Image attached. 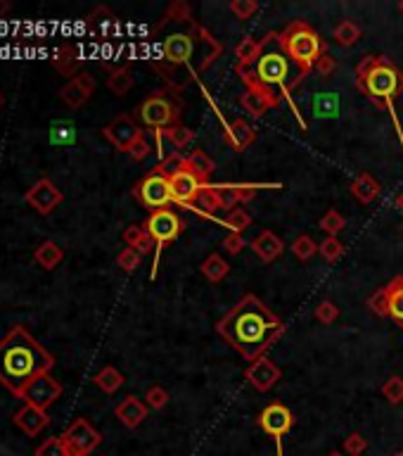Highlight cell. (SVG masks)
<instances>
[{
    "label": "cell",
    "mask_w": 403,
    "mask_h": 456,
    "mask_svg": "<svg viewBox=\"0 0 403 456\" xmlns=\"http://www.w3.org/2000/svg\"><path fill=\"white\" fill-rule=\"evenodd\" d=\"M36 262L40 264V266L43 269H55L58 266V264L62 262V259H64V252H62V247L58 245V242H53V240H45L43 245L38 247V250H36Z\"/></svg>",
    "instance_id": "32"
},
{
    "label": "cell",
    "mask_w": 403,
    "mask_h": 456,
    "mask_svg": "<svg viewBox=\"0 0 403 456\" xmlns=\"http://www.w3.org/2000/svg\"><path fill=\"white\" fill-rule=\"evenodd\" d=\"M185 167H188L195 176H197L202 185H206V181H209L211 174H214L216 164H214V159H211L206 152H202V150H195V152L188 157V162H185Z\"/></svg>",
    "instance_id": "27"
},
{
    "label": "cell",
    "mask_w": 403,
    "mask_h": 456,
    "mask_svg": "<svg viewBox=\"0 0 403 456\" xmlns=\"http://www.w3.org/2000/svg\"><path fill=\"white\" fill-rule=\"evenodd\" d=\"M230 12L235 14L240 22H245V19L254 17V14L259 12V3H256V0H232Z\"/></svg>",
    "instance_id": "44"
},
{
    "label": "cell",
    "mask_w": 403,
    "mask_h": 456,
    "mask_svg": "<svg viewBox=\"0 0 403 456\" xmlns=\"http://www.w3.org/2000/svg\"><path fill=\"white\" fill-rule=\"evenodd\" d=\"M178 112L180 107L175 105L173 100H169V98H164L162 93H157V95H149L147 100L141 105V122L145 126L154 128V131H159V128H169V126H175V119H178Z\"/></svg>",
    "instance_id": "8"
},
{
    "label": "cell",
    "mask_w": 403,
    "mask_h": 456,
    "mask_svg": "<svg viewBox=\"0 0 403 456\" xmlns=\"http://www.w3.org/2000/svg\"><path fill=\"white\" fill-rule=\"evenodd\" d=\"M382 395L389 404H401L403 402V378L401 376H389L382 385Z\"/></svg>",
    "instance_id": "42"
},
{
    "label": "cell",
    "mask_w": 403,
    "mask_h": 456,
    "mask_svg": "<svg viewBox=\"0 0 403 456\" xmlns=\"http://www.w3.org/2000/svg\"><path fill=\"white\" fill-rule=\"evenodd\" d=\"M228 271H230L228 262H225L221 255L206 257L204 264H202V276H204L209 283H221L225 276H228Z\"/></svg>",
    "instance_id": "29"
},
{
    "label": "cell",
    "mask_w": 403,
    "mask_h": 456,
    "mask_svg": "<svg viewBox=\"0 0 403 456\" xmlns=\"http://www.w3.org/2000/svg\"><path fill=\"white\" fill-rule=\"evenodd\" d=\"M287 74H289V65H287V57L282 53H266V55H261L259 62H256V79L268 88L280 86L287 98V102H289V107H292V112L299 117V110L292 102V98H289V88L285 84Z\"/></svg>",
    "instance_id": "7"
},
{
    "label": "cell",
    "mask_w": 403,
    "mask_h": 456,
    "mask_svg": "<svg viewBox=\"0 0 403 456\" xmlns=\"http://www.w3.org/2000/svg\"><path fill=\"white\" fill-rule=\"evenodd\" d=\"M55 366V356L45 352L36 342L24 326H14L3 340H0V383L12 395L29 385L34 378L50 373Z\"/></svg>",
    "instance_id": "2"
},
{
    "label": "cell",
    "mask_w": 403,
    "mask_h": 456,
    "mask_svg": "<svg viewBox=\"0 0 403 456\" xmlns=\"http://www.w3.org/2000/svg\"><path fill=\"white\" fill-rule=\"evenodd\" d=\"M225 141L230 143V148H232V150L242 152V150H247L252 143L256 141V131L249 126V124L245 122V119H235V122L230 124L228 136H225Z\"/></svg>",
    "instance_id": "24"
},
{
    "label": "cell",
    "mask_w": 403,
    "mask_h": 456,
    "mask_svg": "<svg viewBox=\"0 0 403 456\" xmlns=\"http://www.w3.org/2000/svg\"><path fill=\"white\" fill-rule=\"evenodd\" d=\"M24 200H27L38 214H50L62 202V190L50 179H40L38 183L24 195Z\"/></svg>",
    "instance_id": "16"
},
{
    "label": "cell",
    "mask_w": 403,
    "mask_h": 456,
    "mask_svg": "<svg viewBox=\"0 0 403 456\" xmlns=\"http://www.w3.org/2000/svg\"><path fill=\"white\" fill-rule=\"evenodd\" d=\"M141 259H143V255L138 250H133V247H123L117 257V266H121L126 273H131L141 266Z\"/></svg>",
    "instance_id": "45"
},
{
    "label": "cell",
    "mask_w": 403,
    "mask_h": 456,
    "mask_svg": "<svg viewBox=\"0 0 403 456\" xmlns=\"http://www.w3.org/2000/svg\"><path fill=\"white\" fill-rule=\"evenodd\" d=\"M223 247H225V252H230V255H240V252L247 247V242L240 233H228V236L223 238Z\"/></svg>",
    "instance_id": "51"
},
{
    "label": "cell",
    "mask_w": 403,
    "mask_h": 456,
    "mask_svg": "<svg viewBox=\"0 0 403 456\" xmlns=\"http://www.w3.org/2000/svg\"><path fill=\"white\" fill-rule=\"evenodd\" d=\"M235 74L240 76V81L247 86V91L240 95V107L252 117H263L268 110L278 107V98L276 93L268 86H263L256 74H252V69H245V67H235Z\"/></svg>",
    "instance_id": "5"
},
{
    "label": "cell",
    "mask_w": 403,
    "mask_h": 456,
    "mask_svg": "<svg viewBox=\"0 0 403 456\" xmlns=\"http://www.w3.org/2000/svg\"><path fill=\"white\" fill-rule=\"evenodd\" d=\"M195 205H199V209L204 212L206 216H211V214H216V212L225 209L223 198H221V193L214 188V185H202V190H199V195H197V202H195Z\"/></svg>",
    "instance_id": "30"
},
{
    "label": "cell",
    "mask_w": 403,
    "mask_h": 456,
    "mask_svg": "<svg viewBox=\"0 0 403 456\" xmlns=\"http://www.w3.org/2000/svg\"><path fill=\"white\" fill-rule=\"evenodd\" d=\"M145 399H147V407L154 409V411H159V409H164L169 404V392L164 390V387L154 385L147 390V395H145Z\"/></svg>",
    "instance_id": "50"
},
{
    "label": "cell",
    "mask_w": 403,
    "mask_h": 456,
    "mask_svg": "<svg viewBox=\"0 0 403 456\" xmlns=\"http://www.w3.org/2000/svg\"><path fill=\"white\" fill-rule=\"evenodd\" d=\"M337 316H339L337 304L330 302V299H325V302H320L318 307H316V319L320 321V323H325V326L334 323V321H337Z\"/></svg>",
    "instance_id": "49"
},
{
    "label": "cell",
    "mask_w": 403,
    "mask_h": 456,
    "mask_svg": "<svg viewBox=\"0 0 403 456\" xmlns=\"http://www.w3.org/2000/svg\"><path fill=\"white\" fill-rule=\"evenodd\" d=\"M123 242H126L128 247H133V250H138L141 255H147V252L157 250V245H154V240L149 238L147 228L145 226H128L126 231H123Z\"/></svg>",
    "instance_id": "26"
},
{
    "label": "cell",
    "mask_w": 403,
    "mask_h": 456,
    "mask_svg": "<svg viewBox=\"0 0 403 456\" xmlns=\"http://www.w3.org/2000/svg\"><path fill=\"white\" fill-rule=\"evenodd\" d=\"M344 226H346V221L337 209L325 212V216L320 219V231L328 233V238H337L339 233L344 231Z\"/></svg>",
    "instance_id": "37"
},
{
    "label": "cell",
    "mask_w": 403,
    "mask_h": 456,
    "mask_svg": "<svg viewBox=\"0 0 403 456\" xmlns=\"http://www.w3.org/2000/svg\"><path fill=\"white\" fill-rule=\"evenodd\" d=\"M133 195H136V198L141 200L145 207H149L152 212L164 209L169 202H173L171 200V185H169V179L154 174V171L145 176L141 183L136 185Z\"/></svg>",
    "instance_id": "11"
},
{
    "label": "cell",
    "mask_w": 403,
    "mask_h": 456,
    "mask_svg": "<svg viewBox=\"0 0 403 456\" xmlns=\"http://www.w3.org/2000/svg\"><path fill=\"white\" fill-rule=\"evenodd\" d=\"M259 426H261L263 433H266L268 437L276 442L278 456H282V437H285L294 426L292 411H289L285 404H280V402L268 404V407L259 413Z\"/></svg>",
    "instance_id": "9"
},
{
    "label": "cell",
    "mask_w": 403,
    "mask_h": 456,
    "mask_svg": "<svg viewBox=\"0 0 403 456\" xmlns=\"http://www.w3.org/2000/svg\"><path fill=\"white\" fill-rule=\"evenodd\" d=\"M252 250H254L256 257L263 259V262H276V259L282 255V250H285V242L273 231H261L259 236L252 240Z\"/></svg>",
    "instance_id": "22"
},
{
    "label": "cell",
    "mask_w": 403,
    "mask_h": 456,
    "mask_svg": "<svg viewBox=\"0 0 403 456\" xmlns=\"http://www.w3.org/2000/svg\"><path fill=\"white\" fill-rule=\"evenodd\" d=\"M399 12L403 14V0H401V3H399Z\"/></svg>",
    "instance_id": "57"
},
{
    "label": "cell",
    "mask_w": 403,
    "mask_h": 456,
    "mask_svg": "<svg viewBox=\"0 0 403 456\" xmlns=\"http://www.w3.org/2000/svg\"><path fill=\"white\" fill-rule=\"evenodd\" d=\"M164 60L171 65H188L195 55V38L188 34H171L162 45Z\"/></svg>",
    "instance_id": "18"
},
{
    "label": "cell",
    "mask_w": 403,
    "mask_h": 456,
    "mask_svg": "<svg viewBox=\"0 0 403 456\" xmlns=\"http://www.w3.org/2000/svg\"><path fill=\"white\" fill-rule=\"evenodd\" d=\"M328 456H344V454H342V452H330Z\"/></svg>",
    "instance_id": "56"
},
{
    "label": "cell",
    "mask_w": 403,
    "mask_h": 456,
    "mask_svg": "<svg viewBox=\"0 0 403 456\" xmlns=\"http://www.w3.org/2000/svg\"><path fill=\"white\" fill-rule=\"evenodd\" d=\"M318 252L325 262H337V259H342V255H344V245L339 238H325V240L318 245Z\"/></svg>",
    "instance_id": "43"
},
{
    "label": "cell",
    "mask_w": 403,
    "mask_h": 456,
    "mask_svg": "<svg viewBox=\"0 0 403 456\" xmlns=\"http://www.w3.org/2000/svg\"><path fill=\"white\" fill-rule=\"evenodd\" d=\"M278 43H280L282 53L297 65L299 76L292 81V88L299 86L311 69H316V62L325 55V45L320 41V36L308 27L306 22H292L289 27L278 36Z\"/></svg>",
    "instance_id": "4"
},
{
    "label": "cell",
    "mask_w": 403,
    "mask_h": 456,
    "mask_svg": "<svg viewBox=\"0 0 403 456\" xmlns=\"http://www.w3.org/2000/svg\"><path fill=\"white\" fill-rule=\"evenodd\" d=\"M93 380H95V385L100 387L102 392H107V395H114L119 387L123 385V376L114 369V366H105V369L97 373Z\"/></svg>",
    "instance_id": "34"
},
{
    "label": "cell",
    "mask_w": 403,
    "mask_h": 456,
    "mask_svg": "<svg viewBox=\"0 0 403 456\" xmlns=\"http://www.w3.org/2000/svg\"><path fill=\"white\" fill-rule=\"evenodd\" d=\"M169 185H171V200L175 202V205H183V207H188V209H195L193 205L197 202L202 183L193 171L185 167L183 171H178L173 179H169Z\"/></svg>",
    "instance_id": "14"
},
{
    "label": "cell",
    "mask_w": 403,
    "mask_h": 456,
    "mask_svg": "<svg viewBox=\"0 0 403 456\" xmlns=\"http://www.w3.org/2000/svg\"><path fill=\"white\" fill-rule=\"evenodd\" d=\"M334 67H337V62H334V57H332V55H328V53H325V55L316 62V69H318V74L323 76V79H325V76L332 74Z\"/></svg>",
    "instance_id": "53"
},
{
    "label": "cell",
    "mask_w": 403,
    "mask_h": 456,
    "mask_svg": "<svg viewBox=\"0 0 403 456\" xmlns=\"http://www.w3.org/2000/svg\"><path fill=\"white\" fill-rule=\"evenodd\" d=\"M93 91H95V79H93L90 74H79V76H74V79H71L64 88H62L60 98H62V102H64L66 107L79 110L81 105H86L88 102V98L93 95Z\"/></svg>",
    "instance_id": "17"
},
{
    "label": "cell",
    "mask_w": 403,
    "mask_h": 456,
    "mask_svg": "<svg viewBox=\"0 0 403 456\" xmlns=\"http://www.w3.org/2000/svg\"><path fill=\"white\" fill-rule=\"evenodd\" d=\"M60 395H62V385L50 373H43V376L34 378V380L19 392V399H24L31 407H38L45 411L55 399H60Z\"/></svg>",
    "instance_id": "13"
},
{
    "label": "cell",
    "mask_w": 403,
    "mask_h": 456,
    "mask_svg": "<svg viewBox=\"0 0 403 456\" xmlns=\"http://www.w3.org/2000/svg\"><path fill=\"white\" fill-rule=\"evenodd\" d=\"M55 67L62 71V74H74L76 67H79V60L74 57V48L71 45H62L58 50V57H55Z\"/></svg>",
    "instance_id": "39"
},
{
    "label": "cell",
    "mask_w": 403,
    "mask_h": 456,
    "mask_svg": "<svg viewBox=\"0 0 403 456\" xmlns=\"http://www.w3.org/2000/svg\"><path fill=\"white\" fill-rule=\"evenodd\" d=\"M368 307L373 309V314L377 316H389V295H387V288L377 290L373 297L368 299Z\"/></svg>",
    "instance_id": "47"
},
{
    "label": "cell",
    "mask_w": 403,
    "mask_h": 456,
    "mask_svg": "<svg viewBox=\"0 0 403 456\" xmlns=\"http://www.w3.org/2000/svg\"><path fill=\"white\" fill-rule=\"evenodd\" d=\"M365 449H368V440L361 433H351L349 437L344 440V452L349 456H361Z\"/></svg>",
    "instance_id": "48"
},
{
    "label": "cell",
    "mask_w": 403,
    "mask_h": 456,
    "mask_svg": "<svg viewBox=\"0 0 403 456\" xmlns=\"http://www.w3.org/2000/svg\"><path fill=\"white\" fill-rule=\"evenodd\" d=\"M292 252H294V257L297 259H302V262H308L311 257H316V252H318V245H316V240H313L311 236H299L297 240L292 242Z\"/></svg>",
    "instance_id": "38"
},
{
    "label": "cell",
    "mask_w": 403,
    "mask_h": 456,
    "mask_svg": "<svg viewBox=\"0 0 403 456\" xmlns=\"http://www.w3.org/2000/svg\"><path fill=\"white\" fill-rule=\"evenodd\" d=\"M102 136L114 145L117 150H121V152H128L141 138H145L141 124L133 117H128V114H119L114 122L107 124V126L102 128Z\"/></svg>",
    "instance_id": "12"
},
{
    "label": "cell",
    "mask_w": 403,
    "mask_h": 456,
    "mask_svg": "<svg viewBox=\"0 0 403 456\" xmlns=\"http://www.w3.org/2000/svg\"><path fill=\"white\" fill-rule=\"evenodd\" d=\"M3 105H5V98H3V95H0V107H3Z\"/></svg>",
    "instance_id": "58"
},
{
    "label": "cell",
    "mask_w": 403,
    "mask_h": 456,
    "mask_svg": "<svg viewBox=\"0 0 403 456\" xmlns=\"http://www.w3.org/2000/svg\"><path fill=\"white\" fill-rule=\"evenodd\" d=\"M216 330L247 361H254L282 338L285 326L256 295H245L216 323Z\"/></svg>",
    "instance_id": "1"
},
{
    "label": "cell",
    "mask_w": 403,
    "mask_h": 456,
    "mask_svg": "<svg viewBox=\"0 0 403 456\" xmlns=\"http://www.w3.org/2000/svg\"><path fill=\"white\" fill-rule=\"evenodd\" d=\"M332 38L337 41V45H342V48H351V45H356L361 41V27L356 22H351V19H342V22L334 27Z\"/></svg>",
    "instance_id": "31"
},
{
    "label": "cell",
    "mask_w": 403,
    "mask_h": 456,
    "mask_svg": "<svg viewBox=\"0 0 403 456\" xmlns=\"http://www.w3.org/2000/svg\"><path fill=\"white\" fill-rule=\"evenodd\" d=\"M396 209H399L401 214H403V190H401L399 195H396Z\"/></svg>",
    "instance_id": "55"
},
{
    "label": "cell",
    "mask_w": 403,
    "mask_h": 456,
    "mask_svg": "<svg viewBox=\"0 0 403 456\" xmlns=\"http://www.w3.org/2000/svg\"><path fill=\"white\" fill-rule=\"evenodd\" d=\"M384 288L389 295V316L403 328V276L391 278Z\"/></svg>",
    "instance_id": "28"
},
{
    "label": "cell",
    "mask_w": 403,
    "mask_h": 456,
    "mask_svg": "<svg viewBox=\"0 0 403 456\" xmlns=\"http://www.w3.org/2000/svg\"><path fill=\"white\" fill-rule=\"evenodd\" d=\"M128 155H131L133 162H143V159H147L149 155H152V145L145 141V138H141V141H138L131 150H128Z\"/></svg>",
    "instance_id": "52"
},
{
    "label": "cell",
    "mask_w": 403,
    "mask_h": 456,
    "mask_svg": "<svg viewBox=\"0 0 403 456\" xmlns=\"http://www.w3.org/2000/svg\"><path fill=\"white\" fill-rule=\"evenodd\" d=\"M36 456H69V452H66L62 437H50L36 449Z\"/></svg>",
    "instance_id": "46"
},
{
    "label": "cell",
    "mask_w": 403,
    "mask_h": 456,
    "mask_svg": "<svg viewBox=\"0 0 403 456\" xmlns=\"http://www.w3.org/2000/svg\"><path fill=\"white\" fill-rule=\"evenodd\" d=\"M278 36H280V34H268L263 41L252 38V36H242V41L237 43V48H235L237 67H245V69H249L252 62H259L261 60L263 45H268L271 41H278Z\"/></svg>",
    "instance_id": "19"
},
{
    "label": "cell",
    "mask_w": 403,
    "mask_h": 456,
    "mask_svg": "<svg viewBox=\"0 0 403 456\" xmlns=\"http://www.w3.org/2000/svg\"><path fill=\"white\" fill-rule=\"evenodd\" d=\"M62 442H64L69 456H88L93 449L100 447L102 435L97 433V430L93 428L86 418H76V421L64 430Z\"/></svg>",
    "instance_id": "10"
},
{
    "label": "cell",
    "mask_w": 403,
    "mask_h": 456,
    "mask_svg": "<svg viewBox=\"0 0 403 456\" xmlns=\"http://www.w3.org/2000/svg\"><path fill=\"white\" fill-rule=\"evenodd\" d=\"M185 162H188V157L173 152V155H167V157H164L152 171H154V174H159V176H164V179H173L178 171L185 169Z\"/></svg>",
    "instance_id": "35"
},
{
    "label": "cell",
    "mask_w": 403,
    "mask_h": 456,
    "mask_svg": "<svg viewBox=\"0 0 403 456\" xmlns=\"http://www.w3.org/2000/svg\"><path fill=\"white\" fill-rule=\"evenodd\" d=\"M133 84H136V79H133L128 67H121V69L112 71V74L107 76V88H110L114 95H126V93L133 88Z\"/></svg>",
    "instance_id": "33"
},
{
    "label": "cell",
    "mask_w": 403,
    "mask_h": 456,
    "mask_svg": "<svg viewBox=\"0 0 403 456\" xmlns=\"http://www.w3.org/2000/svg\"><path fill=\"white\" fill-rule=\"evenodd\" d=\"M280 369L273 364L268 356H259L249 364V369L245 371V378L249 380V385L254 387L256 392H268L276 387V383L280 380Z\"/></svg>",
    "instance_id": "15"
},
{
    "label": "cell",
    "mask_w": 403,
    "mask_h": 456,
    "mask_svg": "<svg viewBox=\"0 0 403 456\" xmlns=\"http://www.w3.org/2000/svg\"><path fill=\"white\" fill-rule=\"evenodd\" d=\"M223 226L228 228L230 233H240L242 236V231L252 226V214L247 209H237L235 207V209H230L228 216L223 219Z\"/></svg>",
    "instance_id": "36"
},
{
    "label": "cell",
    "mask_w": 403,
    "mask_h": 456,
    "mask_svg": "<svg viewBox=\"0 0 403 456\" xmlns=\"http://www.w3.org/2000/svg\"><path fill=\"white\" fill-rule=\"evenodd\" d=\"M10 8H12V5H10L8 0H0V17H3L5 12H10Z\"/></svg>",
    "instance_id": "54"
},
{
    "label": "cell",
    "mask_w": 403,
    "mask_h": 456,
    "mask_svg": "<svg viewBox=\"0 0 403 456\" xmlns=\"http://www.w3.org/2000/svg\"><path fill=\"white\" fill-rule=\"evenodd\" d=\"M339 110H342V100L339 93L334 91H320L313 95V114L318 119H337Z\"/></svg>",
    "instance_id": "23"
},
{
    "label": "cell",
    "mask_w": 403,
    "mask_h": 456,
    "mask_svg": "<svg viewBox=\"0 0 403 456\" xmlns=\"http://www.w3.org/2000/svg\"><path fill=\"white\" fill-rule=\"evenodd\" d=\"M351 195L361 202V205H370L377 195H380V183L373 179L370 174H358L354 181H351Z\"/></svg>",
    "instance_id": "25"
},
{
    "label": "cell",
    "mask_w": 403,
    "mask_h": 456,
    "mask_svg": "<svg viewBox=\"0 0 403 456\" xmlns=\"http://www.w3.org/2000/svg\"><path fill=\"white\" fill-rule=\"evenodd\" d=\"M50 141L55 145H69L76 141V133H74V124L69 122H58L53 124L50 128Z\"/></svg>",
    "instance_id": "40"
},
{
    "label": "cell",
    "mask_w": 403,
    "mask_h": 456,
    "mask_svg": "<svg viewBox=\"0 0 403 456\" xmlns=\"http://www.w3.org/2000/svg\"><path fill=\"white\" fill-rule=\"evenodd\" d=\"M356 86L377 105H389L403 91V71L396 69L394 62L387 57L365 55L356 67Z\"/></svg>",
    "instance_id": "3"
},
{
    "label": "cell",
    "mask_w": 403,
    "mask_h": 456,
    "mask_svg": "<svg viewBox=\"0 0 403 456\" xmlns=\"http://www.w3.org/2000/svg\"><path fill=\"white\" fill-rule=\"evenodd\" d=\"M48 423H50L48 413L38 407H31V404H24V407L14 413V426L22 430V433H27L29 437H36Z\"/></svg>",
    "instance_id": "20"
},
{
    "label": "cell",
    "mask_w": 403,
    "mask_h": 456,
    "mask_svg": "<svg viewBox=\"0 0 403 456\" xmlns=\"http://www.w3.org/2000/svg\"><path fill=\"white\" fill-rule=\"evenodd\" d=\"M171 19H173V22H193V10H190V5L183 3V0H175V3L169 5V10H167V14H164L162 24L171 22Z\"/></svg>",
    "instance_id": "41"
},
{
    "label": "cell",
    "mask_w": 403,
    "mask_h": 456,
    "mask_svg": "<svg viewBox=\"0 0 403 456\" xmlns=\"http://www.w3.org/2000/svg\"><path fill=\"white\" fill-rule=\"evenodd\" d=\"M145 228H147L149 238L157 245V255H154V266H152V278H157V262H159V252L164 250L167 242H173L175 238L183 233V221L180 216L171 209H157L149 214V219L145 221Z\"/></svg>",
    "instance_id": "6"
},
{
    "label": "cell",
    "mask_w": 403,
    "mask_h": 456,
    "mask_svg": "<svg viewBox=\"0 0 403 456\" xmlns=\"http://www.w3.org/2000/svg\"><path fill=\"white\" fill-rule=\"evenodd\" d=\"M114 413L126 428H138L147 418V404H143L138 397H126L121 404H117Z\"/></svg>",
    "instance_id": "21"
},
{
    "label": "cell",
    "mask_w": 403,
    "mask_h": 456,
    "mask_svg": "<svg viewBox=\"0 0 403 456\" xmlns=\"http://www.w3.org/2000/svg\"><path fill=\"white\" fill-rule=\"evenodd\" d=\"M394 456H403V454H394Z\"/></svg>",
    "instance_id": "59"
}]
</instances>
